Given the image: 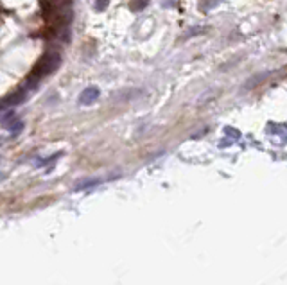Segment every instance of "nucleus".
Instances as JSON below:
<instances>
[{"label": "nucleus", "mask_w": 287, "mask_h": 285, "mask_svg": "<svg viewBox=\"0 0 287 285\" xmlns=\"http://www.w3.org/2000/svg\"><path fill=\"white\" fill-rule=\"evenodd\" d=\"M60 65H61L60 52L49 50V52L43 54V58H41L40 61L35 65V69H33V72H31V75H29V79H27L25 86L35 92L36 86H38V83H40V79L45 77V75H50L54 70L60 69Z\"/></svg>", "instance_id": "obj_1"}, {"label": "nucleus", "mask_w": 287, "mask_h": 285, "mask_svg": "<svg viewBox=\"0 0 287 285\" xmlns=\"http://www.w3.org/2000/svg\"><path fill=\"white\" fill-rule=\"evenodd\" d=\"M0 124L4 126L5 129H9V131H13V133H20L22 129H24V122H22L20 118L16 117L13 111H9V113H5L4 117L0 118Z\"/></svg>", "instance_id": "obj_2"}, {"label": "nucleus", "mask_w": 287, "mask_h": 285, "mask_svg": "<svg viewBox=\"0 0 287 285\" xmlns=\"http://www.w3.org/2000/svg\"><path fill=\"white\" fill-rule=\"evenodd\" d=\"M99 99V88H95V86H90V88L83 90L79 95V103L81 104H92L95 103Z\"/></svg>", "instance_id": "obj_3"}, {"label": "nucleus", "mask_w": 287, "mask_h": 285, "mask_svg": "<svg viewBox=\"0 0 287 285\" xmlns=\"http://www.w3.org/2000/svg\"><path fill=\"white\" fill-rule=\"evenodd\" d=\"M27 95H29V90L25 88V86H22L16 94H13L7 101H5V106H16V104H22L25 99H27Z\"/></svg>", "instance_id": "obj_4"}, {"label": "nucleus", "mask_w": 287, "mask_h": 285, "mask_svg": "<svg viewBox=\"0 0 287 285\" xmlns=\"http://www.w3.org/2000/svg\"><path fill=\"white\" fill-rule=\"evenodd\" d=\"M99 183H103L101 178H84V179H79V181L74 185V190H84V188H92L97 187Z\"/></svg>", "instance_id": "obj_5"}, {"label": "nucleus", "mask_w": 287, "mask_h": 285, "mask_svg": "<svg viewBox=\"0 0 287 285\" xmlns=\"http://www.w3.org/2000/svg\"><path fill=\"white\" fill-rule=\"evenodd\" d=\"M267 75L269 74H260V75H255V77H251L250 79V81H246V83H244V88L246 90H251L253 86H255V84H258V83H262L264 79H267Z\"/></svg>", "instance_id": "obj_6"}, {"label": "nucleus", "mask_w": 287, "mask_h": 285, "mask_svg": "<svg viewBox=\"0 0 287 285\" xmlns=\"http://www.w3.org/2000/svg\"><path fill=\"white\" fill-rule=\"evenodd\" d=\"M221 4V0H201V4H199V9L201 11H210L214 7H217Z\"/></svg>", "instance_id": "obj_7"}, {"label": "nucleus", "mask_w": 287, "mask_h": 285, "mask_svg": "<svg viewBox=\"0 0 287 285\" xmlns=\"http://www.w3.org/2000/svg\"><path fill=\"white\" fill-rule=\"evenodd\" d=\"M149 4V0H133L131 2V11H142L145 9Z\"/></svg>", "instance_id": "obj_8"}, {"label": "nucleus", "mask_w": 287, "mask_h": 285, "mask_svg": "<svg viewBox=\"0 0 287 285\" xmlns=\"http://www.w3.org/2000/svg\"><path fill=\"white\" fill-rule=\"evenodd\" d=\"M95 4H94V7H95V11H104L106 7H108V4H109V0H94Z\"/></svg>", "instance_id": "obj_9"}, {"label": "nucleus", "mask_w": 287, "mask_h": 285, "mask_svg": "<svg viewBox=\"0 0 287 285\" xmlns=\"http://www.w3.org/2000/svg\"><path fill=\"white\" fill-rule=\"evenodd\" d=\"M226 131H228V135H232L233 138H239V133L235 131V129H232V128H226Z\"/></svg>", "instance_id": "obj_10"}]
</instances>
